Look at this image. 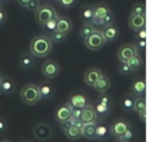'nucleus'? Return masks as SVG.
Returning a JSON list of instances; mask_svg holds the SVG:
<instances>
[{"label": "nucleus", "mask_w": 159, "mask_h": 142, "mask_svg": "<svg viewBox=\"0 0 159 142\" xmlns=\"http://www.w3.org/2000/svg\"><path fill=\"white\" fill-rule=\"evenodd\" d=\"M52 50V42L47 35H37L32 40L30 45V53L38 58L48 56Z\"/></svg>", "instance_id": "obj_1"}, {"label": "nucleus", "mask_w": 159, "mask_h": 142, "mask_svg": "<svg viewBox=\"0 0 159 142\" xmlns=\"http://www.w3.org/2000/svg\"><path fill=\"white\" fill-rule=\"evenodd\" d=\"M20 97L22 102L26 105H35L36 103L39 102L40 98L38 88L36 84H26L22 88L20 92Z\"/></svg>", "instance_id": "obj_2"}, {"label": "nucleus", "mask_w": 159, "mask_h": 142, "mask_svg": "<svg viewBox=\"0 0 159 142\" xmlns=\"http://www.w3.org/2000/svg\"><path fill=\"white\" fill-rule=\"evenodd\" d=\"M57 16L58 14L55 8L51 7L50 5H43L35 11V21L37 22V24L43 26L45 23Z\"/></svg>", "instance_id": "obj_3"}, {"label": "nucleus", "mask_w": 159, "mask_h": 142, "mask_svg": "<svg viewBox=\"0 0 159 142\" xmlns=\"http://www.w3.org/2000/svg\"><path fill=\"white\" fill-rule=\"evenodd\" d=\"M84 44L87 49L96 51V50H100V49L105 46L106 40H105L104 36H102V31L96 29L95 31H94V33L92 34V35H89V37L84 40Z\"/></svg>", "instance_id": "obj_4"}, {"label": "nucleus", "mask_w": 159, "mask_h": 142, "mask_svg": "<svg viewBox=\"0 0 159 142\" xmlns=\"http://www.w3.org/2000/svg\"><path fill=\"white\" fill-rule=\"evenodd\" d=\"M68 104L70 105L72 108H79L82 109L85 106L89 104V98L86 94L83 92H73L69 96V102Z\"/></svg>", "instance_id": "obj_5"}, {"label": "nucleus", "mask_w": 159, "mask_h": 142, "mask_svg": "<svg viewBox=\"0 0 159 142\" xmlns=\"http://www.w3.org/2000/svg\"><path fill=\"white\" fill-rule=\"evenodd\" d=\"M131 125L126 121L125 119L122 118H118V119L113 120L112 124L110 125V133L117 139H122L124 132L128 130V128Z\"/></svg>", "instance_id": "obj_6"}, {"label": "nucleus", "mask_w": 159, "mask_h": 142, "mask_svg": "<svg viewBox=\"0 0 159 142\" xmlns=\"http://www.w3.org/2000/svg\"><path fill=\"white\" fill-rule=\"evenodd\" d=\"M139 55V50L136 49L135 45L133 44H124L118 50V59L120 60V62H126L129 59H131L134 56Z\"/></svg>", "instance_id": "obj_7"}, {"label": "nucleus", "mask_w": 159, "mask_h": 142, "mask_svg": "<svg viewBox=\"0 0 159 142\" xmlns=\"http://www.w3.org/2000/svg\"><path fill=\"white\" fill-rule=\"evenodd\" d=\"M60 72V66L55 60H47L44 62L42 67V73L44 77L48 79H52L59 74Z\"/></svg>", "instance_id": "obj_8"}, {"label": "nucleus", "mask_w": 159, "mask_h": 142, "mask_svg": "<svg viewBox=\"0 0 159 142\" xmlns=\"http://www.w3.org/2000/svg\"><path fill=\"white\" fill-rule=\"evenodd\" d=\"M72 117V107L68 103L60 104L55 111V119L58 122L66 121V120L71 119Z\"/></svg>", "instance_id": "obj_9"}, {"label": "nucleus", "mask_w": 159, "mask_h": 142, "mask_svg": "<svg viewBox=\"0 0 159 142\" xmlns=\"http://www.w3.org/2000/svg\"><path fill=\"white\" fill-rule=\"evenodd\" d=\"M51 135H52L51 128L49 127V125L45 124V122H39L34 128V137L40 141L48 140L51 137Z\"/></svg>", "instance_id": "obj_10"}, {"label": "nucleus", "mask_w": 159, "mask_h": 142, "mask_svg": "<svg viewBox=\"0 0 159 142\" xmlns=\"http://www.w3.org/2000/svg\"><path fill=\"white\" fill-rule=\"evenodd\" d=\"M104 73L98 68H89L84 73V82L89 87H93L98 81V79H100Z\"/></svg>", "instance_id": "obj_11"}, {"label": "nucleus", "mask_w": 159, "mask_h": 142, "mask_svg": "<svg viewBox=\"0 0 159 142\" xmlns=\"http://www.w3.org/2000/svg\"><path fill=\"white\" fill-rule=\"evenodd\" d=\"M73 29L72 21L66 17H59L57 19V26H56V31L60 32L62 34H69Z\"/></svg>", "instance_id": "obj_12"}, {"label": "nucleus", "mask_w": 159, "mask_h": 142, "mask_svg": "<svg viewBox=\"0 0 159 142\" xmlns=\"http://www.w3.org/2000/svg\"><path fill=\"white\" fill-rule=\"evenodd\" d=\"M95 135H96V139L99 140H105L108 139L111 135L110 133V125L107 124L104 121H96V129H95Z\"/></svg>", "instance_id": "obj_13"}, {"label": "nucleus", "mask_w": 159, "mask_h": 142, "mask_svg": "<svg viewBox=\"0 0 159 142\" xmlns=\"http://www.w3.org/2000/svg\"><path fill=\"white\" fill-rule=\"evenodd\" d=\"M98 116L96 115L95 111H94L93 106L91 104H89L87 106H85L84 108H82L81 111V121L83 124H87V122H96L97 121Z\"/></svg>", "instance_id": "obj_14"}, {"label": "nucleus", "mask_w": 159, "mask_h": 142, "mask_svg": "<svg viewBox=\"0 0 159 142\" xmlns=\"http://www.w3.org/2000/svg\"><path fill=\"white\" fill-rule=\"evenodd\" d=\"M129 27L133 31H137L146 27V16H132L128 19Z\"/></svg>", "instance_id": "obj_15"}, {"label": "nucleus", "mask_w": 159, "mask_h": 142, "mask_svg": "<svg viewBox=\"0 0 159 142\" xmlns=\"http://www.w3.org/2000/svg\"><path fill=\"white\" fill-rule=\"evenodd\" d=\"M102 33L106 42H113L119 36V29L112 23V24L104 26V30L102 31Z\"/></svg>", "instance_id": "obj_16"}, {"label": "nucleus", "mask_w": 159, "mask_h": 142, "mask_svg": "<svg viewBox=\"0 0 159 142\" xmlns=\"http://www.w3.org/2000/svg\"><path fill=\"white\" fill-rule=\"evenodd\" d=\"M19 64L22 69H31L35 64V58L32 55L31 53H24L20 56V59H19Z\"/></svg>", "instance_id": "obj_17"}, {"label": "nucleus", "mask_w": 159, "mask_h": 142, "mask_svg": "<svg viewBox=\"0 0 159 142\" xmlns=\"http://www.w3.org/2000/svg\"><path fill=\"white\" fill-rule=\"evenodd\" d=\"M95 129H96V122H87V124H83L82 128H81L82 137L86 138V139H89V140L96 139Z\"/></svg>", "instance_id": "obj_18"}, {"label": "nucleus", "mask_w": 159, "mask_h": 142, "mask_svg": "<svg viewBox=\"0 0 159 142\" xmlns=\"http://www.w3.org/2000/svg\"><path fill=\"white\" fill-rule=\"evenodd\" d=\"M111 87L110 79L106 76H102L100 79H98V81L93 85V88L98 92V93H106Z\"/></svg>", "instance_id": "obj_19"}, {"label": "nucleus", "mask_w": 159, "mask_h": 142, "mask_svg": "<svg viewBox=\"0 0 159 142\" xmlns=\"http://www.w3.org/2000/svg\"><path fill=\"white\" fill-rule=\"evenodd\" d=\"M131 91H132L133 95L136 96H144L146 92V83L144 79H136L133 82L132 87H131Z\"/></svg>", "instance_id": "obj_20"}, {"label": "nucleus", "mask_w": 159, "mask_h": 142, "mask_svg": "<svg viewBox=\"0 0 159 142\" xmlns=\"http://www.w3.org/2000/svg\"><path fill=\"white\" fill-rule=\"evenodd\" d=\"M38 88V92H39V95H40V98H50L51 96L53 95L55 93V89L51 84L47 82H44V83H40L39 85H37Z\"/></svg>", "instance_id": "obj_21"}, {"label": "nucleus", "mask_w": 159, "mask_h": 142, "mask_svg": "<svg viewBox=\"0 0 159 142\" xmlns=\"http://www.w3.org/2000/svg\"><path fill=\"white\" fill-rule=\"evenodd\" d=\"M16 90V84L10 78H2L0 83V92L2 94H11Z\"/></svg>", "instance_id": "obj_22"}, {"label": "nucleus", "mask_w": 159, "mask_h": 142, "mask_svg": "<svg viewBox=\"0 0 159 142\" xmlns=\"http://www.w3.org/2000/svg\"><path fill=\"white\" fill-rule=\"evenodd\" d=\"M64 135H66L69 140L75 141V140H79L80 138L82 137V133H81V129L72 125L68 130L64 131Z\"/></svg>", "instance_id": "obj_23"}, {"label": "nucleus", "mask_w": 159, "mask_h": 142, "mask_svg": "<svg viewBox=\"0 0 159 142\" xmlns=\"http://www.w3.org/2000/svg\"><path fill=\"white\" fill-rule=\"evenodd\" d=\"M110 12V9L107 5L105 3H99V5H96L94 7V17L98 19H102L107 13Z\"/></svg>", "instance_id": "obj_24"}, {"label": "nucleus", "mask_w": 159, "mask_h": 142, "mask_svg": "<svg viewBox=\"0 0 159 142\" xmlns=\"http://www.w3.org/2000/svg\"><path fill=\"white\" fill-rule=\"evenodd\" d=\"M134 100H135V98L133 97L132 95H130V94H128V95H124L123 97H122V100H121V103H120V105H121L122 109H124L125 111H133Z\"/></svg>", "instance_id": "obj_25"}, {"label": "nucleus", "mask_w": 159, "mask_h": 142, "mask_svg": "<svg viewBox=\"0 0 159 142\" xmlns=\"http://www.w3.org/2000/svg\"><path fill=\"white\" fill-rule=\"evenodd\" d=\"M92 106H93L96 115L100 116V117H105V116L108 115L109 111H110V107L106 106V105L102 104V103H99V102H96L95 104L92 105Z\"/></svg>", "instance_id": "obj_26"}, {"label": "nucleus", "mask_w": 159, "mask_h": 142, "mask_svg": "<svg viewBox=\"0 0 159 142\" xmlns=\"http://www.w3.org/2000/svg\"><path fill=\"white\" fill-rule=\"evenodd\" d=\"M126 64H128V66L130 67L131 70L136 71L143 66V59H142V57L139 55H136V56H134V57L131 58V59H129L128 61H126Z\"/></svg>", "instance_id": "obj_27"}, {"label": "nucleus", "mask_w": 159, "mask_h": 142, "mask_svg": "<svg viewBox=\"0 0 159 142\" xmlns=\"http://www.w3.org/2000/svg\"><path fill=\"white\" fill-rule=\"evenodd\" d=\"M95 30H96V27L94 26L92 23H85L82 26V29H81V31H80V36H81V38H82L83 40H85L89 35H92V34L94 33Z\"/></svg>", "instance_id": "obj_28"}, {"label": "nucleus", "mask_w": 159, "mask_h": 142, "mask_svg": "<svg viewBox=\"0 0 159 142\" xmlns=\"http://www.w3.org/2000/svg\"><path fill=\"white\" fill-rule=\"evenodd\" d=\"M81 17L85 21V23H91L94 18V7L92 6H86L81 11Z\"/></svg>", "instance_id": "obj_29"}, {"label": "nucleus", "mask_w": 159, "mask_h": 142, "mask_svg": "<svg viewBox=\"0 0 159 142\" xmlns=\"http://www.w3.org/2000/svg\"><path fill=\"white\" fill-rule=\"evenodd\" d=\"M143 109H146V100L144 96H137V98L134 100V105H133V111L139 113Z\"/></svg>", "instance_id": "obj_30"}, {"label": "nucleus", "mask_w": 159, "mask_h": 142, "mask_svg": "<svg viewBox=\"0 0 159 142\" xmlns=\"http://www.w3.org/2000/svg\"><path fill=\"white\" fill-rule=\"evenodd\" d=\"M132 16H146V7L144 3H135L132 8Z\"/></svg>", "instance_id": "obj_31"}, {"label": "nucleus", "mask_w": 159, "mask_h": 142, "mask_svg": "<svg viewBox=\"0 0 159 142\" xmlns=\"http://www.w3.org/2000/svg\"><path fill=\"white\" fill-rule=\"evenodd\" d=\"M96 102H99V103H102V104L106 105V106L111 107V105H112V98H111V96L109 95V94H107V92H106V93H100V95L98 96Z\"/></svg>", "instance_id": "obj_32"}, {"label": "nucleus", "mask_w": 159, "mask_h": 142, "mask_svg": "<svg viewBox=\"0 0 159 142\" xmlns=\"http://www.w3.org/2000/svg\"><path fill=\"white\" fill-rule=\"evenodd\" d=\"M66 34H62V33H60V32H58V31H55V32H52V33L50 34V36H49V38L51 40V42L52 43H62V42H64L66 40Z\"/></svg>", "instance_id": "obj_33"}, {"label": "nucleus", "mask_w": 159, "mask_h": 142, "mask_svg": "<svg viewBox=\"0 0 159 142\" xmlns=\"http://www.w3.org/2000/svg\"><path fill=\"white\" fill-rule=\"evenodd\" d=\"M57 19H58V16L55 17V18H52L51 20H49L48 22L45 23L43 26H44L45 31L47 32H50V33H52V32L56 31V26H57Z\"/></svg>", "instance_id": "obj_34"}, {"label": "nucleus", "mask_w": 159, "mask_h": 142, "mask_svg": "<svg viewBox=\"0 0 159 142\" xmlns=\"http://www.w3.org/2000/svg\"><path fill=\"white\" fill-rule=\"evenodd\" d=\"M134 137H135V130H134V128H133L132 126H130L128 128V130H126L125 132H124V135H123V137H122V139L126 140V141H131V140H132Z\"/></svg>", "instance_id": "obj_35"}, {"label": "nucleus", "mask_w": 159, "mask_h": 142, "mask_svg": "<svg viewBox=\"0 0 159 142\" xmlns=\"http://www.w3.org/2000/svg\"><path fill=\"white\" fill-rule=\"evenodd\" d=\"M119 71H120V73L121 74H125V76H129V74H131L133 72V71L130 69V67L128 66L126 62H121V64H120Z\"/></svg>", "instance_id": "obj_36"}, {"label": "nucleus", "mask_w": 159, "mask_h": 142, "mask_svg": "<svg viewBox=\"0 0 159 142\" xmlns=\"http://www.w3.org/2000/svg\"><path fill=\"white\" fill-rule=\"evenodd\" d=\"M40 7V3H39V0H31L27 5V7L25 9H27L29 11H32V12H35L38 8Z\"/></svg>", "instance_id": "obj_37"}, {"label": "nucleus", "mask_w": 159, "mask_h": 142, "mask_svg": "<svg viewBox=\"0 0 159 142\" xmlns=\"http://www.w3.org/2000/svg\"><path fill=\"white\" fill-rule=\"evenodd\" d=\"M113 21H115V17H113L112 12H109V13H107L106 16L102 18V23H104V26H106V25H109V24H112Z\"/></svg>", "instance_id": "obj_38"}, {"label": "nucleus", "mask_w": 159, "mask_h": 142, "mask_svg": "<svg viewBox=\"0 0 159 142\" xmlns=\"http://www.w3.org/2000/svg\"><path fill=\"white\" fill-rule=\"evenodd\" d=\"M57 2L63 8H71L75 5L76 0H57Z\"/></svg>", "instance_id": "obj_39"}, {"label": "nucleus", "mask_w": 159, "mask_h": 142, "mask_svg": "<svg viewBox=\"0 0 159 142\" xmlns=\"http://www.w3.org/2000/svg\"><path fill=\"white\" fill-rule=\"evenodd\" d=\"M135 35H136V40H145L146 38V27H143V29L135 31Z\"/></svg>", "instance_id": "obj_40"}, {"label": "nucleus", "mask_w": 159, "mask_h": 142, "mask_svg": "<svg viewBox=\"0 0 159 142\" xmlns=\"http://www.w3.org/2000/svg\"><path fill=\"white\" fill-rule=\"evenodd\" d=\"M72 126V120L69 119V120H66V121H62L60 122V128H61V130L63 131H66L70 127Z\"/></svg>", "instance_id": "obj_41"}, {"label": "nucleus", "mask_w": 159, "mask_h": 142, "mask_svg": "<svg viewBox=\"0 0 159 142\" xmlns=\"http://www.w3.org/2000/svg\"><path fill=\"white\" fill-rule=\"evenodd\" d=\"M135 47H136V49L139 50V49H145L146 47V38L145 40H136V43H135Z\"/></svg>", "instance_id": "obj_42"}, {"label": "nucleus", "mask_w": 159, "mask_h": 142, "mask_svg": "<svg viewBox=\"0 0 159 142\" xmlns=\"http://www.w3.org/2000/svg\"><path fill=\"white\" fill-rule=\"evenodd\" d=\"M6 21H7V13L2 8H0V24H3Z\"/></svg>", "instance_id": "obj_43"}, {"label": "nucleus", "mask_w": 159, "mask_h": 142, "mask_svg": "<svg viewBox=\"0 0 159 142\" xmlns=\"http://www.w3.org/2000/svg\"><path fill=\"white\" fill-rule=\"evenodd\" d=\"M7 128H8V125H7V122H6V120L0 118V133L5 132V131L7 130Z\"/></svg>", "instance_id": "obj_44"}, {"label": "nucleus", "mask_w": 159, "mask_h": 142, "mask_svg": "<svg viewBox=\"0 0 159 142\" xmlns=\"http://www.w3.org/2000/svg\"><path fill=\"white\" fill-rule=\"evenodd\" d=\"M139 120H141L143 124H145L146 122V109H143L142 111H139Z\"/></svg>", "instance_id": "obj_45"}, {"label": "nucleus", "mask_w": 159, "mask_h": 142, "mask_svg": "<svg viewBox=\"0 0 159 142\" xmlns=\"http://www.w3.org/2000/svg\"><path fill=\"white\" fill-rule=\"evenodd\" d=\"M30 1H31V0H18V3L21 6V7L26 8V7H27V5H29Z\"/></svg>", "instance_id": "obj_46"}, {"label": "nucleus", "mask_w": 159, "mask_h": 142, "mask_svg": "<svg viewBox=\"0 0 159 142\" xmlns=\"http://www.w3.org/2000/svg\"><path fill=\"white\" fill-rule=\"evenodd\" d=\"M116 142H131V141H126V140H124V139H117Z\"/></svg>", "instance_id": "obj_47"}, {"label": "nucleus", "mask_w": 159, "mask_h": 142, "mask_svg": "<svg viewBox=\"0 0 159 142\" xmlns=\"http://www.w3.org/2000/svg\"><path fill=\"white\" fill-rule=\"evenodd\" d=\"M1 79H2V77L0 76V83H1Z\"/></svg>", "instance_id": "obj_48"}, {"label": "nucleus", "mask_w": 159, "mask_h": 142, "mask_svg": "<svg viewBox=\"0 0 159 142\" xmlns=\"http://www.w3.org/2000/svg\"><path fill=\"white\" fill-rule=\"evenodd\" d=\"M3 1H6V0H0V2H3Z\"/></svg>", "instance_id": "obj_49"}, {"label": "nucleus", "mask_w": 159, "mask_h": 142, "mask_svg": "<svg viewBox=\"0 0 159 142\" xmlns=\"http://www.w3.org/2000/svg\"><path fill=\"white\" fill-rule=\"evenodd\" d=\"M0 142H10V141H0Z\"/></svg>", "instance_id": "obj_50"}]
</instances>
